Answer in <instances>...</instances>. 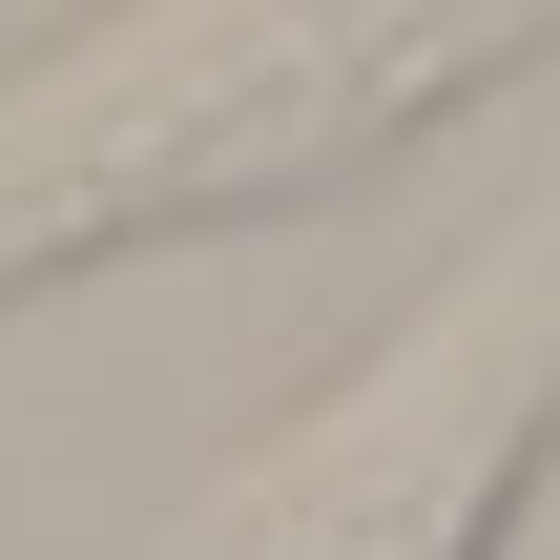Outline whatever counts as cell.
<instances>
[{
  "label": "cell",
  "instance_id": "1",
  "mask_svg": "<svg viewBox=\"0 0 560 560\" xmlns=\"http://www.w3.org/2000/svg\"><path fill=\"white\" fill-rule=\"evenodd\" d=\"M520 42L540 21H312V0L104 21L0 104V291H42L83 249H145V229H208V208H291V187L416 145V104L499 83Z\"/></svg>",
  "mask_w": 560,
  "mask_h": 560
},
{
  "label": "cell",
  "instance_id": "2",
  "mask_svg": "<svg viewBox=\"0 0 560 560\" xmlns=\"http://www.w3.org/2000/svg\"><path fill=\"white\" fill-rule=\"evenodd\" d=\"M560 436V208H520L374 374H332L229 499H187L166 560H499Z\"/></svg>",
  "mask_w": 560,
  "mask_h": 560
}]
</instances>
